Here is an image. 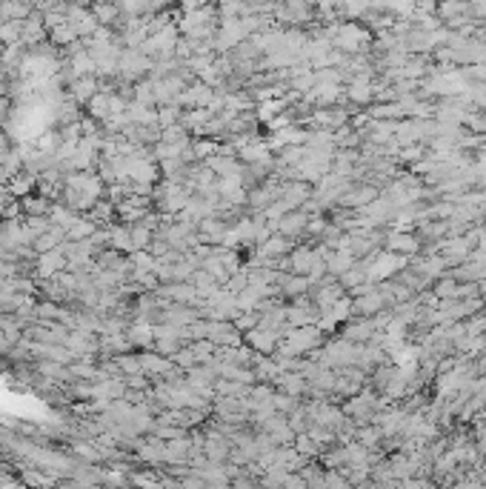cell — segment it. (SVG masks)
Wrapping results in <instances>:
<instances>
[{
	"label": "cell",
	"instance_id": "3957f363",
	"mask_svg": "<svg viewBox=\"0 0 486 489\" xmlns=\"http://www.w3.org/2000/svg\"><path fill=\"white\" fill-rule=\"evenodd\" d=\"M100 21H112L115 18V12H112V6H98V12H95Z\"/></svg>",
	"mask_w": 486,
	"mask_h": 489
},
{
	"label": "cell",
	"instance_id": "7a4b0ae2",
	"mask_svg": "<svg viewBox=\"0 0 486 489\" xmlns=\"http://www.w3.org/2000/svg\"><path fill=\"white\" fill-rule=\"evenodd\" d=\"M0 38H4V41H18L21 38V24H6L4 29H0Z\"/></svg>",
	"mask_w": 486,
	"mask_h": 489
},
{
	"label": "cell",
	"instance_id": "277c9868",
	"mask_svg": "<svg viewBox=\"0 0 486 489\" xmlns=\"http://www.w3.org/2000/svg\"><path fill=\"white\" fill-rule=\"evenodd\" d=\"M309 4H318V0H309Z\"/></svg>",
	"mask_w": 486,
	"mask_h": 489
},
{
	"label": "cell",
	"instance_id": "6da1fadb",
	"mask_svg": "<svg viewBox=\"0 0 486 489\" xmlns=\"http://www.w3.org/2000/svg\"><path fill=\"white\" fill-rule=\"evenodd\" d=\"M186 98H189V103H200V106H203V103L212 98V89H209V86H195Z\"/></svg>",
	"mask_w": 486,
	"mask_h": 489
}]
</instances>
